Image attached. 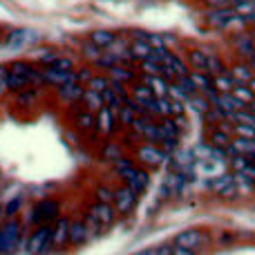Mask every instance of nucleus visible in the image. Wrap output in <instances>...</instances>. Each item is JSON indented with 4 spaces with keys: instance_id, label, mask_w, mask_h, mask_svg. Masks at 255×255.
Here are the masks:
<instances>
[{
    "instance_id": "36",
    "label": "nucleus",
    "mask_w": 255,
    "mask_h": 255,
    "mask_svg": "<svg viewBox=\"0 0 255 255\" xmlns=\"http://www.w3.org/2000/svg\"><path fill=\"white\" fill-rule=\"evenodd\" d=\"M139 74H145V76H163V63L154 61V58L139 61Z\"/></svg>"
},
{
    "instance_id": "17",
    "label": "nucleus",
    "mask_w": 255,
    "mask_h": 255,
    "mask_svg": "<svg viewBox=\"0 0 255 255\" xmlns=\"http://www.w3.org/2000/svg\"><path fill=\"white\" fill-rule=\"evenodd\" d=\"M206 141H208V145H211V148L224 150V148H229V145H231V141H233V134H229V132L220 130L217 126H213L211 130H208Z\"/></svg>"
},
{
    "instance_id": "55",
    "label": "nucleus",
    "mask_w": 255,
    "mask_h": 255,
    "mask_svg": "<svg viewBox=\"0 0 255 255\" xmlns=\"http://www.w3.org/2000/svg\"><path fill=\"white\" fill-rule=\"evenodd\" d=\"M186 115V103L184 101H172L170 99V117H181Z\"/></svg>"
},
{
    "instance_id": "8",
    "label": "nucleus",
    "mask_w": 255,
    "mask_h": 255,
    "mask_svg": "<svg viewBox=\"0 0 255 255\" xmlns=\"http://www.w3.org/2000/svg\"><path fill=\"white\" fill-rule=\"evenodd\" d=\"M106 74H108V79L110 81H117V83L128 85V83H132V81H136L139 70H134L132 63H117V65H112Z\"/></svg>"
},
{
    "instance_id": "11",
    "label": "nucleus",
    "mask_w": 255,
    "mask_h": 255,
    "mask_svg": "<svg viewBox=\"0 0 255 255\" xmlns=\"http://www.w3.org/2000/svg\"><path fill=\"white\" fill-rule=\"evenodd\" d=\"M90 215L99 222V224L106 229V226H112L115 224V217H117V211H115V204H103V202H97L94 206H90Z\"/></svg>"
},
{
    "instance_id": "15",
    "label": "nucleus",
    "mask_w": 255,
    "mask_h": 255,
    "mask_svg": "<svg viewBox=\"0 0 255 255\" xmlns=\"http://www.w3.org/2000/svg\"><path fill=\"white\" fill-rule=\"evenodd\" d=\"M130 97L134 99L136 103H139L141 108H145L150 101H154V92L150 90V85H145L143 81H132L130 83Z\"/></svg>"
},
{
    "instance_id": "47",
    "label": "nucleus",
    "mask_w": 255,
    "mask_h": 255,
    "mask_svg": "<svg viewBox=\"0 0 255 255\" xmlns=\"http://www.w3.org/2000/svg\"><path fill=\"white\" fill-rule=\"evenodd\" d=\"M94 197H97V202L112 204L115 202V188H110V186H99V188L94 190Z\"/></svg>"
},
{
    "instance_id": "25",
    "label": "nucleus",
    "mask_w": 255,
    "mask_h": 255,
    "mask_svg": "<svg viewBox=\"0 0 255 255\" xmlns=\"http://www.w3.org/2000/svg\"><path fill=\"white\" fill-rule=\"evenodd\" d=\"M79 103L85 108V110L94 112V115H97V112L101 110L103 106H106V103H103L101 92H94V90H90V88H85V92H83V97H81Z\"/></svg>"
},
{
    "instance_id": "3",
    "label": "nucleus",
    "mask_w": 255,
    "mask_h": 255,
    "mask_svg": "<svg viewBox=\"0 0 255 255\" xmlns=\"http://www.w3.org/2000/svg\"><path fill=\"white\" fill-rule=\"evenodd\" d=\"M52 224H40L27 240V255H40L52 249Z\"/></svg>"
},
{
    "instance_id": "50",
    "label": "nucleus",
    "mask_w": 255,
    "mask_h": 255,
    "mask_svg": "<svg viewBox=\"0 0 255 255\" xmlns=\"http://www.w3.org/2000/svg\"><path fill=\"white\" fill-rule=\"evenodd\" d=\"M52 67H56V70H61V72H72V70H76L74 58H72V56H58L56 63H54Z\"/></svg>"
},
{
    "instance_id": "13",
    "label": "nucleus",
    "mask_w": 255,
    "mask_h": 255,
    "mask_svg": "<svg viewBox=\"0 0 255 255\" xmlns=\"http://www.w3.org/2000/svg\"><path fill=\"white\" fill-rule=\"evenodd\" d=\"M233 154H244V157H255V141L242 139V136H233L229 148H224V157H233Z\"/></svg>"
},
{
    "instance_id": "63",
    "label": "nucleus",
    "mask_w": 255,
    "mask_h": 255,
    "mask_svg": "<svg viewBox=\"0 0 255 255\" xmlns=\"http://www.w3.org/2000/svg\"><path fill=\"white\" fill-rule=\"evenodd\" d=\"M253 242H255V235H253Z\"/></svg>"
},
{
    "instance_id": "53",
    "label": "nucleus",
    "mask_w": 255,
    "mask_h": 255,
    "mask_svg": "<svg viewBox=\"0 0 255 255\" xmlns=\"http://www.w3.org/2000/svg\"><path fill=\"white\" fill-rule=\"evenodd\" d=\"M94 76V72H92V67L90 65H83V67H76V79H79V83H83V85H88V81Z\"/></svg>"
},
{
    "instance_id": "31",
    "label": "nucleus",
    "mask_w": 255,
    "mask_h": 255,
    "mask_svg": "<svg viewBox=\"0 0 255 255\" xmlns=\"http://www.w3.org/2000/svg\"><path fill=\"white\" fill-rule=\"evenodd\" d=\"M206 72L211 76L224 74V72H229V65L222 61V56H217L215 52H208V49H206Z\"/></svg>"
},
{
    "instance_id": "62",
    "label": "nucleus",
    "mask_w": 255,
    "mask_h": 255,
    "mask_svg": "<svg viewBox=\"0 0 255 255\" xmlns=\"http://www.w3.org/2000/svg\"><path fill=\"white\" fill-rule=\"evenodd\" d=\"M247 85H249V88H251V90H253V92H255V76H253V79H251V81H249V83H247Z\"/></svg>"
},
{
    "instance_id": "51",
    "label": "nucleus",
    "mask_w": 255,
    "mask_h": 255,
    "mask_svg": "<svg viewBox=\"0 0 255 255\" xmlns=\"http://www.w3.org/2000/svg\"><path fill=\"white\" fill-rule=\"evenodd\" d=\"M148 43L152 45V49H170L163 34H150V31H148Z\"/></svg>"
},
{
    "instance_id": "43",
    "label": "nucleus",
    "mask_w": 255,
    "mask_h": 255,
    "mask_svg": "<svg viewBox=\"0 0 255 255\" xmlns=\"http://www.w3.org/2000/svg\"><path fill=\"white\" fill-rule=\"evenodd\" d=\"M85 88L94 90V92H103V90L110 88V79H108V74H94L92 79L88 81V85Z\"/></svg>"
},
{
    "instance_id": "38",
    "label": "nucleus",
    "mask_w": 255,
    "mask_h": 255,
    "mask_svg": "<svg viewBox=\"0 0 255 255\" xmlns=\"http://www.w3.org/2000/svg\"><path fill=\"white\" fill-rule=\"evenodd\" d=\"M117 119H119V126L128 130V128L132 126V121L136 119V110L132 106H128V103H124V106L117 110Z\"/></svg>"
},
{
    "instance_id": "6",
    "label": "nucleus",
    "mask_w": 255,
    "mask_h": 255,
    "mask_svg": "<svg viewBox=\"0 0 255 255\" xmlns=\"http://www.w3.org/2000/svg\"><path fill=\"white\" fill-rule=\"evenodd\" d=\"M31 217H34V222H38V224H52V222H56L58 202H54V199H43V202H38L34 206V211H31Z\"/></svg>"
},
{
    "instance_id": "14",
    "label": "nucleus",
    "mask_w": 255,
    "mask_h": 255,
    "mask_svg": "<svg viewBox=\"0 0 255 255\" xmlns=\"http://www.w3.org/2000/svg\"><path fill=\"white\" fill-rule=\"evenodd\" d=\"M184 184H186V177L170 170V175L166 177V181H163V186H161V195L163 197H168V195H170V197H179L181 190H184Z\"/></svg>"
},
{
    "instance_id": "20",
    "label": "nucleus",
    "mask_w": 255,
    "mask_h": 255,
    "mask_svg": "<svg viewBox=\"0 0 255 255\" xmlns=\"http://www.w3.org/2000/svg\"><path fill=\"white\" fill-rule=\"evenodd\" d=\"M152 45L143 38H132L130 40V54H132V61L139 63V61H145V58L152 56Z\"/></svg>"
},
{
    "instance_id": "34",
    "label": "nucleus",
    "mask_w": 255,
    "mask_h": 255,
    "mask_svg": "<svg viewBox=\"0 0 255 255\" xmlns=\"http://www.w3.org/2000/svg\"><path fill=\"white\" fill-rule=\"evenodd\" d=\"M186 106H190L195 112H197V115H206V112L213 108V106H211V101H208V99L204 97L202 92H195V94H190V99H188V101H186Z\"/></svg>"
},
{
    "instance_id": "28",
    "label": "nucleus",
    "mask_w": 255,
    "mask_h": 255,
    "mask_svg": "<svg viewBox=\"0 0 255 255\" xmlns=\"http://www.w3.org/2000/svg\"><path fill=\"white\" fill-rule=\"evenodd\" d=\"M157 124H159V132H161V141H163V139H175V141H179L181 130L175 126L172 117H163V119H159ZM161 141H159V143H161Z\"/></svg>"
},
{
    "instance_id": "59",
    "label": "nucleus",
    "mask_w": 255,
    "mask_h": 255,
    "mask_svg": "<svg viewBox=\"0 0 255 255\" xmlns=\"http://www.w3.org/2000/svg\"><path fill=\"white\" fill-rule=\"evenodd\" d=\"M208 4V9H215V7H231L233 0H204Z\"/></svg>"
},
{
    "instance_id": "24",
    "label": "nucleus",
    "mask_w": 255,
    "mask_h": 255,
    "mask_svg": "<svg viewBox=\"0 0 255 255\" xmlns=\"http://www.w3.org/2000/svg\"><path fill=\"white\" fill-rule=\"evenodd\" d=\"M141 81L145 85H150V90L154 92V97H168V90H170V81L166 76H145L141 74Z\"/></svg>"
},
{
    "instance_id": "12",
    "label": "nucleus",
    "mask_w": 255,
    "mask_h": 255,
    "mask_svg": "<svg viewBox=\"0 0 255 255\" xmlns=\"http://www.w3.org/2000/svg\"><path fill=\"white\" fill-rule=\"evenodd\" d=\"M52 247L63 249L65 244H70V220L67 217H58L52 224Z\"/></svg>"
},
{
    "instance_id": "30",
    "label": "nucleus",
    "mask_w": 255,
    "mask_h": 255,
    "mask_svg": "<svg viewBox=\"0 0 255 255\" xmlns=\"http://www.w3.org/2000/svg\"><path fill=\"white\" fill-rule=\"evenodd\" d=\"M231 184H235V172H222V175H217V177H213L211 181H208V188L213 190V193H217L220 195L222 190H226Z\"/></svg>"
},
{
    "instance_id": "54",
    "label": "nucleus",
    "mask_w": 255,
    "mask_h": 255,
    "mask_svg": "<svg viewBox=\"0 0 255 255\" xmlns=\"http://www.w3.org/2000/svg\"><path fill=\"white\" fill-rule=\"evenodd\" d=\"M83 224H85V226H88V231H90V235H92V238H94V235H99V231H101V229H103V226H101V224H99V222H97V220H94V217H92V215H90V213H88V215H85V217H83Z\"/></svg>"
},
{
    "instance_id": "44",
    "label": "nucleus",
    "mask_w": 255,
    "mask_h": 255,
    "mask_svg": "<svg viewBox=\"0 0 255 255\" xmlns=\"http://www.w3.org/2000/svg\"><path fill=\"white\" fill-rule=\"evenodd\" d=\"M226 163H229V168L233 172H242L244 168L251 163V157H244V154H233V157L226 159Z\"/></svg>"
},
{
    "instance_id": "27",
    "label": "nucleus",
    "mask_w": 255,
    "mask_h": 255,
    "mask_svg": "<svg viewBox=\"0 0 255 255\" xmlns=\"http://www.w3.org/2000/svg\"><path fill=\"white\" fill-rule=\"evenodd\" d=\"M99 154H101L103 161L115 163L119 157H124V145L117 143V141H112V139H108V141H103L101 152H99Z\"/></svg>"
},
{
    "instance_id": "39",
    "label": "nucleus",
    "mask_w": 255,
    "mask_h": 255,
    "mask_svg": "<svg viewBox=\"0 0 255 255\" xmlns=\"http://www.w3.org/2000/svg\"><path fill=\"white\" fill-rule=\"evenodd\" d=\"M213 88H215L217 92H231V90L235 88V81L229 72H224V74H215L213 76Z\"/></svg>"
},
{
    "instance_id": "61",
    "label": "nucleus",
    "mask_w": 255,
    "mask_h": 255,
    "mask_svg": "<svg viewBox=\"0 0 255 255\" xmlns=\"http://www.w3.org/2000/svg\"><path fill=\"white\" fill-rule=\"evenodd\" d=\"M247 108H249V110H251V112H253V115H255V99H253V101H251V103H249V106H247Z\"/></svg>"
},
{
    "instance_id": "4",
    "label": "nucleus",
    "mask_w": 255,
    "mask_h": 255,
    "mask_svg": "<svg viewBox=\"0 0 255 255\" xmlns=\"http://www.w3.org/2000/svg\"><path fill=\"white\" fill-rule=\"evenodd\" d=\"M119 119H117V112L112 108L103 106L101 110L97 112V134H101L103 139H112V136L119 132Z\"/></svg>"
},
{
    "instance_id": "41",
    "label": "nucleus",
    "mask_w": 255,
    "mask_h": 255,
    "mask_svg": "<svg viewBox=\"0 0 255 255\" xmlns=\"http://www.w3.org/2000/svg\"><path fill=\"white\" fill-rule=\"evenodd\" d=\"M231 92H233V97H235V99H240V101H242L244 106H249V103H251L253 99H255V92H253L251 88H249L247 83H235V88L231 90Z\"/></svg>"
},
{
    "instance_id": "23",
    "label": "nucleus",
    "mask_w": 255,
    "mask_h": 255,
    "mask_svg": "<svg viewBox=\"0 0 255 255\" xmlns=\"http://www.w3.org/2000/svg\"><path fill=\"white\" fill-rule=\"evenodd\" d=\"M163 65L166 67H170L172 72H175V76H186L190 72V67H188V63H186V58H181L179 54H175V52H168L166 56H163Z\"/></svg>"
},
{
    "instance_id": "26",
    "label": "nucleus",
    "mask_w": 255,
    "mask_h": 255,
    "mask_svg": "<svg viewBox=\"0 0 255 255\" xmlns=\"http://www.w3.org/2000/svg\"><path fill=\"white\" fill-rule=\"evenodd\" d=\"M188 79L193 81L195 90L197 92H208V90H213V76L208 74V72H199V70H190L188 72Z\"/></svg>"
},
{
    "instance_id": "22",
    "label": "nucleus",
    "mask_w": 255,
    "mask_h": 255,
    "mask_svg": "<svg viewBox=\"0 0 255 255\" xmlns=\"http://www.w3.org/2000/svg\"><path fill=\"white\" fill-rule=\"evenodd\" d=\"M90 238H92V235H90L88 226L83 224V220H76V222L70 220V244L81 247V244H85Z\"/></svg>"
},
{
    "instance_id": "49",
    "label": "nucleus",
    "mask_w": 255,
    "mask_h": 255,
    "mask_svg": "<svg viewBox=\"0 0 255 255\" xmlns=\"http://www.w3.org/2000/svg\"><path fill=\"white\" fill-rule=\"evenodd\" d=\"M233 136H242V139H253L255 141V128L247 126V124H235Z\"/></svg>"
},
{
    "instance_id": "29",
    "label": "nucleus",
    "mask_w": 255,
    "mask_h": 255,
    "mask_svg": "<svg viewBox=\"0 0 255 255\" xmlns=\"http://www.w3.org/2000/svg\"><path fill=\"white\" fill-rule=\"evenodd\" d=\"M186 63L190 70L206 72V49H188L186 52Z\"/></svg>"
},
{
    "instance_id": "5",
    "label": "nucleus",
    "mask_w": 255,
    "mask_h": 255,
    "mask_svg": "<svg viewBox=\"0 0 255 255\" xmlns=\"http://www.w3.org/2000/svg\"><path fill=\"white\" fill-rule=\"evenodd\" d=\"M136 199H139V193L130 188L128 184H124L121 188H115V211L117 215H128L132 213V208L136 206Z\"/></svg>"
},
{
    "instance_id": "1",
    "label": "nucleus",
    "mask_w": 255,
    "mask_h": 255,
    "mask_svg": "<svg viewBox=\"0 0 255 255\" xmlns=\"http://www.w3.org/2000/svg\"><path fill=\"white\" fill-rule=\"evenodd\" d=\"M134 161L141 168H159L161 163L170 161V154L163 152V148L159 143L141 141L139 145H134Z\"/></svg>"
},
{
    "instance_id": "32",
    "label": "nucleus",
    "mask_w": 255,
    "mask_h": 255,
    "mask_svg": "<svg viewBox=\"0 0 255 255\" xmlns=\"http://www.w3.org/2000/svg\"><path fill=\"white\" fill-rule=\"evenodd\" d=\"M4 83H7V90H9V92H22V90L31 88V83H29V79H27V76L13 74V72H9V74H7Z\"/></svg>"
},
{
    "instance_id": "18",
    "label": "nucleus",
    "mask_w": 255,
    "mask_h": 255,
    "mask_svg": "<svg viewBox=\"0 0 255 255\" xmlns=\"http://www.w3.org/2000/svg\"><path fill=\"white\" fill-rule=\"evenodd\" d=\"M229 74L233 76L235 83H249L255 76V72L247 61H238V63H233V65H229Z\"/></svg>"
},
{
    "instance_id": "9",
    "label": "nucleus",
    "mask_w": 255,
    "mask_h": 255,
    "mask_svg": "<svg viewBox=\"0 0 255 255\" xmlns=\"http://www.w3.org/2000/svg\"><path fill=\"white\" fill-rule=\"evenodd\" d=\"M235 13H238V11L233 9V4H231V7H215V9H208V11L204 13V20H206L211 27H215V29L224 31L229 18L235 16Z\"/></svg>"
},
{
    "instance_id": "19",
    "label": "nucleus",
    "mask_w": 255,
    "mask_h": 255,
    "mask_svg": "<svg viewBox=\"0 0 255 255\" xmlns=\"http://www.w3.org/2000/svg\"><path fill=\"white\" fill-rule=\"evenodd\" d=\"M204 240H206V235H204L202 231L188 229V231H181V233L177 235L175 244H177V247H190V249H195V247H199Z\"/></svg>"
},
{
    "instance_id": "52",
    "label": "nucleus",
    "mask_w": 255,
    "mask_h": 255,
    "mask_svg": "<svg viewBox=\"0 0 255 255\" xmlns=\"http://www.w3.org/2000/svg\"><path fill=\"white\" fill-rule=\"evenodd\" d=\"M157 110H159V119L170 117V97H157Z\"/></svg>"
},
{
    "instance_id": "58",
    "label": "nucleus",
    "mask_w": 255,
    "mask_h": 255,
    "mask_svg": "<svg viewBox=\"0 0 255 255\" xmlns=\"http://www.w3.org/2000/svg\"><path fill=\"white\" fill-rule=\"evenodd\" d=\"M197 251L190 247H177V244H172V255H195Z\"/></svg>"
},
{
    "instance_id": "45",
    "label": "nucleus",
    "mask_w": 255,
    "mask_h": 255,
    "mask_svg": "<svg viewBox=\"0 0 255 255\" xmlns=\"http://www.w3.org/2000/svg\"><path fill=\"white\" fill-rule=\"evenodd\" d=\"M7 70L13 72V74H22V76H27V79H29V74L36 70V67L31 65V63H27V61H13Z\"/></svg>"
},
{
    "instance_id": "10",
    "label": "nucleus",
    "mask_w": 255,
    "mask_h": 255,
    "mask_svg": "<svg viewBox=\"0 0 255 255\" xmlns=\"http://www.w3.org/2000/svg\"><path fill=\"white\" fill-rule=\"evenodd\" d=\"M83 92H85L83 83H65L61 88H56L58 101H63L65 106H76L81 101V97H83Z\"/></svg>"
},
{
    "instance_id": "7",
    "label": "nucleus",
    "mask_w": 255,
    "mask_h": 255,
    "mask_svg": "<svg viewBox=\"0 0 255 255\" xmlns=\"http://www.w3.org/2000/svg\"><path fill=\"white\" fill-rule=\"evenodd\" d=\"M231 43H233L235 52H238L240 56H242V61H249V58H253V56H255V38H253V34H251L249 29L233 34Z\"/></svg>"
},
{
    "instance_id": "42",
    "label": "nucleus",
    "mask_w": 255,
    "mask_h": 255,
    "mask_svg": "<svg viewBox=\"0 0 255 255\" xmlns=\"http://www.w3.org/2000/svg\"><path fill=\"white\" fill-rule=\"evenodd\" d=\"M101 97H103V103H106L108 108H112V110H115V112L119 110L121 106H124V99H121L119 94H117V92H115V90H112V88L103 90V92H101Z\"/></svg>"
},
{
    "instance_id": "46",
    "label": "nucleus",
    "mask_w": 255,
    "mask_h": 255,
    "mask_svg": "<svg viewBox=\"0 0 255 255\" xmlns=\"http://www.w3.org/2000/svg\"><path fill=\"white\" fill-rule=\"evenodd\" d=\"M117 63H121V61L115 56V54H110V52H103L101 56H99V61L94 63V67H99V70H106V72H108L112 65H117Z\"/></svg>"
},
{
    "instance_id": "16",
    "label": "nucleus",
    "mask_w": 255,
    "mask_h": 255,
    "mask_svg": "<svg viewBox=\"0 0 255 255\" xmlns=\"http://www.w3.org/2000/svg\"><path fill=\"white\" fill-rule=\"evenodd\" d=\"M126 184L130 186L134 193H143L145 188H148V184H150V175H148V168H139L136 166L134 170L130 172V175L126 177Z\"/></svg>"
},
{
    "instance_id": "60",
    "label": "nucleus",
    "mask_w": 255,
    "mask_h": 255,
    "mask_svg": "<svg viewBox=\"0 0 255 255\" xmlns=\"http://www.w3.org/2000/svg\"><path fill=\"white\" fill-rule=\"evenodd\" d=\"M152 255H172V244H161V247L152 249Z\"/></svg>"
},
{
    "instance_id": "21",
    "label": "nucleus",
    "mask_w": 255,
    "mask_h": 255,
    "mask_svg": "<svg viewBox=\"0 0 255 255\" xmlns=\"http://www.w3.org/2000/svg\"><path fill=\"white\" fill-rule=\"evenodd\" d=\"M74 126L79 128L81 132H94L97 130V115L85 110V108H81V110H76V115H74Z\"/></svg>"
},
{
    "instance_id": "37",
    "label": "nucleus",
    "mask_w": 255,
    "mask_h": 255,
    "mask_svg": "<svg viewBox=\"0 0 255 255\" xmlns=\"http://www.w3.org/2000/svg\"><path fill=\"white\" fill-rule=\"evenodd\" d=\"M112 168H115L117 175L124 177V179H126V177L130 175V172L136 168V161H134V159H130V157H126V154H124V157H119L115 163H112Z\"/></svg>"
},
{
    "instance_id": "57",
    "label": "nucleus",
    "mask_w": 255,
    "mask_h": 255,
    "mask_svg": "<svg viewBox=\"0 0 255 255\" xmlns=\"http://www.w3.org/2000/svg\"><path fill=\"white\" fill-rule=\"evenodd\" d=\"M238 195H240L238 184H231L226 190H222V193H220V197H224V199H233V197H238Z\"/></svg>"
},
{
    "instance_id": "33",
    "label": "nucleus",
    "mask_w": 255,
    "mask_h": 255,
    "mask_svg": "<svg viewBox=\"0 0 255 255\" xmlns=\"http://www.w3.org/2000/svg\"><path fill=\"white\" fill-rule=\"evenodd\" d=\"M115 38H117V34H115V31H110V29H94L92 34H90V40H92L94 45H99L101 49L110 47Z\"/></svg>"
},
{
    "instance_id": "35",
    "label": "nucleus",
    "mask_w": 255,
    "mask_h": 255,
    "mask_svg": "<svg viewBox=\"0 0 255 255\" xmlns=\"http://www.w3.org/2000/svg\"><path fill=\"white\" fill-rule=\"evenodd\" d=\"M103 52H106V49H101L99 45H94L90 38L85 40V43H81V56H83L88 63H92V65L99 61V56H101Z\"/></svg>"
},
{
    "instance_id": "56",
    "label": "nucleus",
    "mask_w": 255,
    "mask_h": 255,
    "mask_svg": "<svg viewBox=\"0 0 255 255\" xmlns=\"http://www.w3.org/2000/svg\"><path fill=\"white\" fill-rule=\"evenodd\" d=\"M20 206H22V199H20V197H16L7 208H4V217H9V220H11V217L18 213V208H20Z\"/></svg>"
},
{
    "instance_id": "48",
    "label": "nucleus",
    "mask_w": 255,
    "mask_h": 255,
    "mask_svg": "<svg viewBox=\"0 0 255 255\" xmlns=\"http://www.w3.org/2000/svg\"><path fill=\"white\" fill-rule=\"evenodd\" d=\"M168 97H170L172 99V101H188V94H186L184 92V90H181V85L179 83H177V81H170V90H168Z\"/></svg>"
},
{
    "instance_id": "2",
    "label": "nucleus",
    "mask_w": 255,
    "mask_h": 255,
    "mask_svg": "<svg viewBox=\"0 0 255 255\" xmlns=\"http://www.w3.org/2000/svg\"><path fill=\"white\" fill-rule=\"evenodd\" d=\"M20 244H22V224L11 217L0 229V255H13Z\"/></svg>"
},
{
    "instance_id": "40",
    "label": "nucleus",
    "mask_w": 255,
    "mask_h": 255,
    "mask_svg": "<svg viewBox=\"0 0 255 255\" xmlns=\"http://www.w3.org/2000/svg\"><path fill=\"white\" fill-rule=\"evenodd\" d=\"M58 56H61V54L54 52V49H36L34 52V58L38 61L40 67H52Z\"/></svg>"
}]
</instances>
